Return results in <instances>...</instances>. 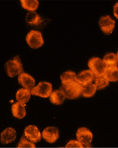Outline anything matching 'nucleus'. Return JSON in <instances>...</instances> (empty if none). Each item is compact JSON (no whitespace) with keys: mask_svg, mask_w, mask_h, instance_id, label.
<instances>
[{"mask_svg":"<svg viewBox=\"0 0 118 148\" xmlns=\"http://www.w3.org/2000/svg\"><path fill=\"white\" fill-rule=\"evenodd\" d=\"M26 41L28 46L34 49L42 47L44 43L41 33L37 30L30 31L26 37Z\"/></svg>","mask_w":118,"mask_h":148,"instance_id":"6","label":"nucleus"},{"mask_svg":"<svg viewBox=\"0 0 118 148\" xmlns=\"http://www.w3.org/2000/svg\"><path fill=\"white\" fill-rule=\"evenodd\" d=\"M31 95V90L25 88H20L16 93V100L18 102L24 105L29 101Z\"/></svg>","mask_w":118,"mask_h":148,"instance_id":"15","label":"nucleus"},{"mask_svg":"<svg viewBox=\"0 0 118 148\" xmlns=\"http://www.w3.org/2000/svg\"><path fill=\"white\" fill-rule=\"evenodd\" d=\"M76 73L74 72L73 71H67L63 73L61 75V80L62 85H66L69 83H71V82L75 81L76 78Z\"/></svg>","mask_w":118,"mask_h":148,"instance_id":"19","label":"nucleus"},{"mask_svg":"<svg viewBox=\"0 0 118 148\" xmlns=\"http://www.w3.org/2000/svg\"><path fill=\"white\" fill-rule=\"evenodd\" d=\"M17 147L18 148H36V146L35 143L28 140L23 135L18 142Z\"/></svg>","mask_w":118,"mask_h":148,"instance_id":"23","label":"nucleus"},{"mask_svg":"<svg viewBox=\"0 0 118 148\" xmlns=\"http://www.w3.org/2000/svg\"><path fill=\"white\" fill-rule=\"evenodd\" d=\"M22 7L30 12H35L39 5V2L37 0H21Z\"/></svg>","mask_w":118,"mask_h":148,"instance_id":"18","label":"nucleus"},{"mask_svg":"<svg viewBox=\"0 0 118 148\" xmlns=\"http://www.w3.org/2000/svg\"></svg>","mask_w":118,"mask_h":148,"instance_id":"27","label":"nucleus"},{"mask_svg":"<svg viewBox=\"0 0 118 148\" xmlns=\"http://www.w3.org/2000/svg\"><path fill=\"white\" fill-rule=\"evenodd\" d=\"M26 22L31 25L38 26L43 22V20L37 12H30L26 16Z\"/></svg>","mask_w":118,"mask_h":148,"instance_id":"17","label":"nucleus"},{"mask_svg":"<svg viewBox=\"0 0 118 148\" xmlns=\"http://www.w3.org/2000/svg\"><path fill=\"white\" fill-rule=\"evenodd\" d=\"M83 86L79 82L74 81L66 85H63L60 89L65 97L68 99H75L82 94Z\"/></svg>","mask_w":118,"mask_h":148,"instance_id":"1","label":"nucleus"},{"mask_svg":"<svg viewBox=\"0 0 118 148\" xmlns=\"http://www.w3.org/2000/svg\"><path fill=\"white\" fill-rule=\"evenodd\" d=\"M103 77L109 82H117L118 80V67L115 66L107 67Z\"/></svg>","mask_w":118,"mask_h":148,"instance_id":"16","label":"nucleus"},{"mask_svg":"<svg viewBox=\"0 0 118 148\" xmlns=\"http://www.w3.org/2000/svg\"><path fill=\"white\" fill-rule=\"evenodd\" d=\"M66 148H84V146L83 144L79 142L77 140H69L66 145Z\"/></svg>","mask_w":118,"mask_h":148,"instance_id":"24","label":"nucleus"},{"mask_svg":"<svg viewBox=\"0 0 118 148\" xmlns=\"http://www.w3.org/2000/svg\"><path fill=\"white\" fill-rule=\"evenodd\" d=\"M88 66L96 77H103L107 68L103 60L98 57L91 58L88 62Z\"/></svg>","mask_w":118,"mask_h":148,"instance_id":"3","label":"nucleus"},{"mask_svg":"<svg viewBox=\"0 0 118 148\" xmlns=\"http://www.w3.org/2000/svg\"><path fill=\"white\" fill-rule=\"evenodd\" d=\"M17 132L15 129L8 127L3 130L0 134V142L3 145L12 143L16 139Z\"/></svg>","mask_w":118,"mask_h":148,"instance_id":"10","label":"nucleus"},{"mask_svg":"<svg viewBox=\"0 0 118 148\" xmlns=\"http://www.w3.org/2000/svg\"><path fill=\"white\" fill-rule=\"evenodd\" d=\"M94 85L97 90H102L109 85V82L104 77H96L95 78Z\"/></svg>","mask_w":118,"mask_h":148,"instance_id":"22","label":"nucleus"},{"mask_svg":"<svg viewBox=\"0 0 118 148\" xmlns=\"http://www.w3.org/2000/svg\"><path fill=\"white\" fill-rule=\"evenodd\" d=\"M97 90L94 84L92 83L83 86L82 94L83 97H91L94 95L96 90Z\"/></svg>","mask_w":118,"mask_h":148,"instance_id":"20","label":"nucleus"},{"mask_svg":"<svg viewBox=\"0 0 118 148\" xmlns=\"http://www.w3.org/2000/svg\"><path fill=\"white\" fill-rule=\"evenodd\" d=\"M76 136L77 140L81 142L84 147H91V143L93 140L94 135L90 129L86 127H81L77 129Z\"/></svg>","mask_w":118,"mask_h":148,"instance_id":"4","label":"nucleus"},{"mask_svg":"<svg viewBox=\"0 0 118 148\" xmlns=\"http://www.w3.org/2000/svg\"><path fill=\"white\" fill-rule=\"evenodd\" d=\"M117 59H118V53H117Z\"/></svg>","mask_w":118,"mask_h":148,"instance_id":"26","label":"nucleus"},{"mask_svg":"<svg viewBox=\"0 0 118 148\" xmlns=\"http://www.w3.org/2000/svg\"><path fill=\"white\" fill-rule=\"evenodd\" d=\"M99 25L106 35H110L115 27V21L109 15L102 16L99 21Z\"/></svg>","mask_w":118,"mask_h":148,"instance_id":"9","label":"nucleus"},{"mask_svg":"<svg viewBox=\"0 0 118 148\" xmlns=\"http://www.w3.org/2000/svg\"><path fill=\"white\" fill-rule=\"evenodd\" d=\"M42 138L47 143H54L60 136L59 129L55 127H47L42 132Z\"/></svg>","mask_w":118,"mask_h":148,"instance_id":"8","label":"nucleus"},{"mask_svg":"<svg viewBox=\"0 0 118 148\" xmlns=\"http://www.w3.org/2000/svg\"><path fill=\"white\" fill-rule=\"evenodd\" d=\"M12 112L14 117L18 119H22L26 116L25 106L20 102L14 103L12 106Z\"/></svg>","mask_w":118,"mask_h":148,"instance_id":"13","label":"nucleus"},{"mask_svg":"<svg viewBox=\"0 0 118 148\" xmlns=\"http://www.w3.org/2000/svg\"><path fill=\"white\" fill-rule=\"evenodd\" d=\"M113 13L114 16L118 19V3H116L114 5Z\"/></svg>","mask_w":118,"mask_h":148,"instance_id":"25","label":"nucleus"},{"mask_svg":"<svg viewBox=\"0 0 118 148\" xmlns=\"http://www.w3.org/2000/svg\"><path fill=\"white\" fill-rule=\"evenodd\" d=\"M103 61L106 64L107 67L117 66V55L113 53L106 54L104 57Z\"/></svg>","mask_w":118,"mask_h":148,"instance_id":"21","label":"nucleus"},{"mask_svg":"<svg viewBox=\"0 0 118 148\" xmlns=\"http://www.w3.org/2000/svg\"><path fill=\"white\" fill-rule=\"evenodd\" d=\"M52 92V85L46 82H39L37 86L31 90V95L43 98L50 97Z\"/></svg>","mask_w":118,"mask_h":148,"instance_id":"5","label":"nucleus"},{"mask_svg":"<svg viewBox=\"0 0 118 148\" xmlns=\"http://www.w3.org/2000/svg\"><path fill=\"white\" fill-rule=\"evenodd\" d=\"M6 72L9 77L13 78L17 75L23 73V65L21 63L18 56L14 57L5 64V65Z\"/></svg>","mask_w":118,"mask_h":148,"instance_id":"2","label":"nucleus"},{"mask_svg":"<svg viewBox=\"0 0 118 148\" xmlns=\"http://www.w3.org/2000/svg\"><path fill=\"white\" fill-rule=\"evenodd\" d=\"M66 97L60 90H55L52 92L50 96V100L52 103L55 105H61L65 101Z\"/></svg>","mask_w":118,"mask_h":148,"instance_id":"14","label":"nucleus"},{"mask_svg":"<svg viewBox=\"0 0 118 148\" xmlns=\"http://www.w3.org/2000/svg\"><path fill=\"white\" fill-rule=\"evenodd\" d=\"M24 136L35 144L41 140L42 133L36 125H29L24 129Z\"/></svg>","mask_w":118,"mask_h":148,"instance_id":"7","label":"nucleus"},{"mask_svg":"<svg viewBox=\"0 0 118 148\" xmlns=\"http://www.w3.org/2000/svg\"><path fill=\"white\" fill-rule=\"evenodd\" d=\"M95 77L94 74L91 71H83L76 76L75 81L79 82L83 86H84L92 83L95 79Z\"/></svg>","mask_w":118,"mask_h":148,"instance_id":"11","label":"nucleus"},{"mask_svg":"<svg viewBox=\"0 0 118 148\" xmlns=\"http://www.w3.org/2000/svg\"><path fill=\"white\" fill-rule=\"evenodd\" d=\"M18 81L20 85L24 88L31 90L35 87V80L30 74L26 73H22L18 78Z\"/></svg>","mask_w":118,"mask_h":148,"instance_id":"12","label":"nucleus"}]
</instances>
